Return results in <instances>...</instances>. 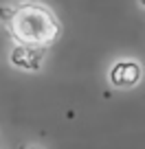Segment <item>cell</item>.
Segmentation results:
<instances>
[{
	"label": "cell",
	"instance_id": "6da1fadb",
	"mask_svg": "<svg viewBox=\"0 0 145 149\" xmlns=\"http://www.w3.org/2000/svg\"><path fill=\"white\" fill-rule=\"evenodd\" d=\"M0 20L5 22L11 40L24 46H35L46 51L62 35L60 20L48 7L40 2H22L13 9L0 7Z\"/></svg>",
	"mask_w": 145,
	"mask_h": 149
},
{
	"label": "cell",
	"instance_id": "7a4b0ae2",
	"mask_svg": "<svg viewBox=\"0 0 145 149\" xmlns=\"http://www.w3.org/2000/svg\"><path fill=\"white\" fill-rule=\"evenodd\" d=\"M110 81L117 88H132L141 81V66L136 61H117L110 70Z\"/></svg>",
	"mask_w": 145,
	"mask_h": 149
},
{
	"label": "cell",
	"instance_id": "3957f363",
	"mask_svg": "<svg viewBox=\"0 0 145 149\" xmlns=\"http://www.w3.org/2000/svg\"><path fill=\"white\" fill-rule=\"evenodd\" d=\"M44 48H35V46H24V44H18V46L11 51V64L18 66L22 70H40V61H42Z\"/></svg>",
	"mask_w": 145,
	"mask_h": 149
},
{
	"label": "cell",
	"instance_id": "277c9868",
	"mask_svg": "<svg viewBox=\"0 0 145 149\" xmlns=\"http://www.w3.org/2000/svg\"><path fill=\"white\" fill-rule=\"evenodd\" d=\"M24 149H40V147H24Z\"/></svg>",
	"mask_w": 145,
	"mask_h": 149
}]
</instances>
